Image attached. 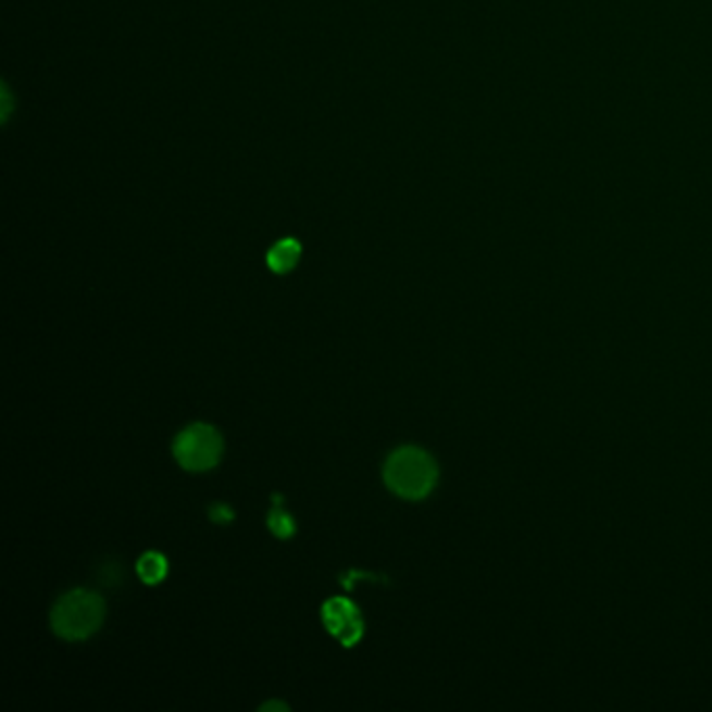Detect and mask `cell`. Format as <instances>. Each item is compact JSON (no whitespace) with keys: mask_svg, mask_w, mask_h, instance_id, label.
<instances>
[{"mask_svg":"<svg viewBox=\"0 0 712 712\" xmlns=\"http://www.w3.org/2000/svg\"><path fill=\"white\" fill-rule=\"evenodd\" d=\"M437 464L421 448L394 451L385 464L387 487L405 500H423L437 485Z\"/></svg>","mask_w":712,"mask_h":712,"instance_id":"cell-1","label":"cell"},{"mask_svg":"<svg viewBox=\"0 0 712 712\" xmlns=\"http://www.w3.org/2000/svg\"><path fill=\"white\" fill-rule=\"evenodd\" d=\"M105 616V602L99 594L74 589L65 594L51 612L54 634L70 641H79L95 634Z\"/></svg>","mask_w":712,"mask_h":712,"instance_id":"cell-2","label":"cell"},{"mask_svg":"<svg viewBox=\"0 0 712 712\" xmlns=\"http://www.w3.org/2000/svg\"><path fill=\"white\" fill-rule=\"evenodd\" d=\"M174 455L190 473L210 471L222 458V437L210 424H192L178 435Z\"/></svg>","mask_w":712,"mask_h":712,"instance_id":"cell-3","label":"cell"},{"mask_svg":"<svg viewBox=\"0 0 712 712\" xmlns=\"http://www.w3.org/2000/svg\"><path fill=\"white\" fill-rule=\"evenodd\" d=\"M322 621L326 629L335 635L345 648L355 646L364 634V621L353 602L345 598H333L322 608Z\"/></svg>","mask_w":712,"mask_h":712,"instance_id":"cell-4","label":"cell"},{"mask_svg":"<svg viewBox=\"0 0 712 712\" xmlns=\"http://www.w3.org/2000/svg\"><path fill=\"white\" fill-rule=\"evenodd\" d=\"M299 255H301V245L295 238H285V240L276 242L270 249V253H267V265L276 274H287L297 264Z\"/></svg>","mask_w":712,"mask_h":712,"instance_id":"cell-5","label":"cell"},{"mask_svg":"<svg viewBox=\"0 0 712 712\" xmlns=\"http://www.w3.org/2000/svg\"><path fill=\"white\" fill-rule=\"evenodd\" d=\"M165 575H167V560L158 552H147L138 560V577L145 583L155 585L165 579Z\"/></svg>","mask_w":712,"mask_h":712,"instance_id":"cell-6","label":"cell"},{"mask_svg":"<svg viewBox=\"0 0 712 712\" xmlns=\"http://www.w3.org/2000/svg\"><path fill=\"white\" fill-rule=\"evenodd\" d=\"M267 525L276 537H283V539H287L295 533V521L285 510H272L267 516Z\"/></svg>","mask_w":712,"mask_h":712,"instance_id":"cell-7","label":"cell"},{"mask_svg":"<svg viewBox=\"0 0 712 712\" xmlns=\"http://www.w3.org/2000/svg\"><path fill=\"white\" fill-rule=\"evenodd\" d=\"M212 519L215 523H228L235 519V514L226 505H213Z\"/></svg>","mask_w":712,"mask_h":712,"instance_id":"cell-8","label":"cell"},{"mask_svg":"<svg viewBox=\"0 0 712 712\" xmlns=\"http://www.w3.org/2000/svg\"><path fill=\"white\" fill-rule=\"evenodd\" d=\"M274 709H278V711H287V707L285 704H278V702H270V704H265L264 711H274Z\"/></svg>","mask_w":712,"mask_h":712,"instance_id":"cell-9","label":"cell"}]
</instances>
